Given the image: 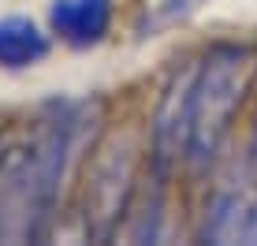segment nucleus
<instances>
[{
  "label": "nucleus",
  "mask_w": 257,
  "mask_h": 246,
  "mask_svg": "<svg viewBox=\"0 0 257 246\" xmlns=\"http://www.w3.org/2000/svg\"><path fill=\"white\" fill-rule=\"evenodd\" d=\"M101 101L56 97L0 131V242L49 239L78 149H93Z\"/></svg>",
  "instance_id": "f257e3e1"
},
{
  "label": "nucleus",
  "mask_w": 257,
  "mask_h": 246,
  "mask_svg": "<svg viewBox=\"0 0 257 246\" xmlns=\"http://www.w3.org/2000/svg\"><path fill=\"white\" fill-rule=\"evenodd\" d=\"M257 82L253 41H216L194 67L190 86V127H187V168L205 172L235 131L246 97Z\"/></svg>",
  "instance_id": "f03ea898"
},
{
  "label": "nucleus",
  "mask_w": 257,
  "mask_h": 246,
  "mask_svg": "<svg viewBox=\"0 0 257 246\" xmlns=\"http://www.w3.org/2000/svg\"><path fill=\"white\" fill-rule=\"evenodd\" d=\"M138 190V142L131 131H108L93 142L82 183V227L86 239L108 242L127 220Z\"/></svg>",
  "instance_id": "7ed1b4c3"
},
{
  "label": "nucleus",
  "mask_w": 257,
  "mask_h": 246,
  "mask_svg": "<svg viewBox=\"0 0 257 246\" xmlns=\"http://www.w3.org/2000/svg\"><path fill=\"white\" fill-rule=\"evenodd\" d=\"M198 60H187L164 82V93L157 101L153 123H149V168L153 179L168 183L183 161H187V127H190V86Z\"/></svg>",
  "instance_id": "20e7f679"
},
{
  "label": "nucleus",
  "mask_w": 257,
  "mask_h": 246,
  "mask_svg": "<svg viewBox=\"0 0 257 246\" xmlns=\"http://www.w3.org/2000/svg\"><path fill=\"white\" fill-rule=\"evenodd\" d=\"M198 239L205 242H257V190L220 187L212 194Z\"/></svg>",
  "instance_id": "39448f33"
},
{
  "label": "nucleus",
  "mask_w": 257,
  "mask_h": 246,
  "mask_svg": "<svg viewBox=\"0 0 257 246\" xmlns=\"http://www.w3.org/2000/svg\"><path fill=\"white\" fill-rule=\"evenodd\" d=\"M116 19V0H52L49 26L64 45L71 49H93L108 38Z\"/></svg>",
  "instance_id": "423d86ee"
},
{
  "label": "nucleus",
  "mask_w": 257,
  "mask_h": 246,
  "mask_svg": "<svg viewBox=\"0 0 257 246\" xmlns=\"http://www.w3.org/2000/svg\"><path fill=\"white\" fill-rule=\"evenodd\" d=\"M49 34L26 15H4L0 19V67L26 71L49 56Z\"/></svg>",
  "instance_id": "0eeeda50"
},
{
  "label": "nucleus",
  "mask_w": 257,
  "mask_h": 246,
  "mask_svg": "<svg viewBox=\"0 0 257 246\" xmlns=\"http://www.w3.org/2000/svg\"><path fill=\"white\" fill-rule=\"evenodd\" d=\"M198 4H201V0H164V4L157 8V19H161V23H172L175 15H190Z\"/></svg>",
  "instance_id": "6e6552de"
},
{
  "label": "nucleus",
  "mask_w": 257,
  "mask_h": 246,
  "mask_svg": "<svg viewBox=\"0 0 257 246\" xmlns=\"http://www.w3.org/2000/svg\"><path fill=\"white\" fill-rule=\"evenodd\" d=\"M246 161H250V172L257 175V123H253V135H250V153H246Z\"/></svg>",
  "instance_id": "1a4fd4ad"
}]
</instances>
